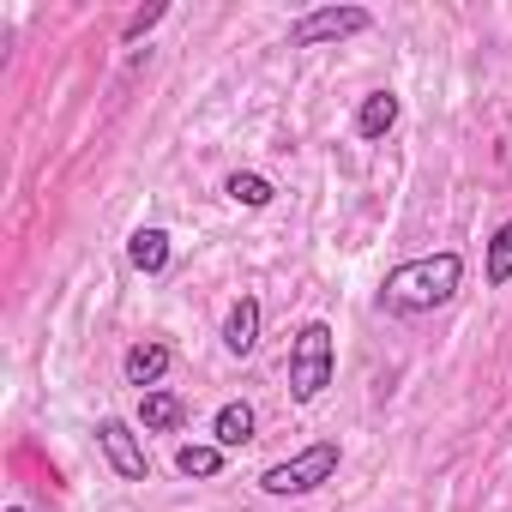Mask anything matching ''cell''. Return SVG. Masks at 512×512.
<instances>
[{"mask_svg":"<svg viewBox=\"0 0 512 512\" xmlns=\"http://www.w3.org/2000/svg\"><path fill=\"white\" fill-rule=\"evenodd\" d=\"M458 284H464V260H458L452 247H440V253H422V260H404V266L386 272L380 308L398 314V320H416V314L446 308V302L458 296Z\"/></svg>","mask_w":512,"mask_h":512,"instance_id":"6da1fadb","label":"cell"},{"mask_svg":"<svg viewBox=\"0 0 512 512\" xmlns=\"http://www.w3.org/2000/svg\"><path fill=\"white\" fill-rule=\"evenodd\" d=\"M338 374V344H332V326L326 320H308L296 338H290V398L296 404H314Z\"/></svg>","mask_w":512,"mask_h":512,"instance_id":"7a4b0ae2","label":"cell"},{"mask_svg":"<svg viewBox=\"0 0 512 512\" xmlns=\"http://www.w3.org/2000/svg\"><path fill=\"white\" fill-rule=\"evenodd\" d=\"M338 458H344L338 440H314L308 452H296V458L260 470V488H266L272 500H302V494H314V488H326V482L338 476Z\"/></svg>","mask_w":512,"mask_h":512,"instance_id":"3957f363","label":"cell"},{"mask_svg":"<svg viewBox=\"0 0 512 512\" xmlns=\"http://www.w3.org/2000/svg\"><path fill=\"white\" fill-rule=\"evenodd\" d=\"M97 446H103V458H109V470H115L121 482H151V452H145V434H139L133 422L103 416V422H97Z\"/></svg>","mask_w":512,"mask_h":512,"instance_id":"277c9868","label":"cell"},{"mask_svg":"<svg viewBox=\"0 0 512 512\" xmlns=\"http://www.w3.org/2000/svg\"><path fill=\"white\" fill-rule=\"evenodd\" d=\"M374 25L368 7H320L308 19L290 25V49H320V43H344V37H362Z\"/></svg>","mask_w":512,"mask_h":512,"instance_id":"5b68a950","label":"cell"},{"mask_svg":"<svg viewBox=\"0 0 512 512\" xmlns=\"http://www.w3.org/2000/svg\"><path fill=\"white\" fill-rule=\"evenodd\" d=\"M169 344L163 338H139L127 356H121V374H127V386H139V392H157V380L169 374Z\"/></svg>","mask_w":512,"mask_h":512,"instance_id":"8992f818","label":"cell"},{"mask_svg":"<svg viewBox=\"0 0 512 512\" xmlns=\"http://www.w3.org/2000/svg\"><path fill=\"white\" fill-rule=\"evenodd\" d=\"M260 320H266V308L253 302V296H241V302L223 314V350H229V356H253V344H260Z\"/></svg>","mask_w":512,"mask_h":512,"instance_id":"52a82bcc","label":"cell"},{"mask_svg":"<svg viewBox=\"0 0 512 512\" xmlns=\"http://www.w3.org/2000/svg\"><path fill=\"white\" fill-rule=\"evenodd\" d=\"M187 422V398H175V392H139V428L145 434H175Z\"/></svg>","mask_w":512,"mask_h":512,"instance_id":"ba28073f","label":"cell"},{"mask_svg":"<svg viewBox=\"0 0 512 512\" xmlns=\"http://www.w3.org/2000/svg\"><path fill=\"white\" fill-rule=\"evenodd\" d=\"M169 229H133V241H127V260H133V272H145V278H157V272H169Z\"/></svg>","mask_w":512,"mask_h":512,"instance_id":"9c48e42d","label":"cell"},{"mask_svg":"<svg viewBox=\"0 0 512 512\" xmlns=\"http://www.w3.org/2000/svg\"><path fill=\"white\" fill-rule=\"evenodd\" d=\"M253 428H260V416H253V404L247 398H229L223 410H217V422H211V434H217V446L229 452V446H247L253 440Z\"/></svg>","mask_w":512,"mask_h":512,"instance_id":"30bf717a","label":"cell"},{"mask_svg":"<svg viewBox=\"0 0 512 512\" xmlns=\"http://www.w3.org/2000/svg\"><path fill=\"white\" fill-rule=\"evenodd\" d=\"M398 127V91H368L362 109H356V133L362 139H386Z\"/></svg>","mask_w":512,"mask_h":512,"instance_id":"8fae6325","label":"cell"},{"mask_svg":"<svg viewBox=\"0 0 512 512\" xmlns=\"http://www.w3.org/2000/svg\"><path fill=\"white\" fill-rule=\"evenodd\" d=\"M223 193H229L235 205H247V211H266V205L278 199V187H272L266 175H253V169H235V175L223 181Z\"/></svg>","mask_w":512,"mask_h":512,"instance_id":"7c38bea8","label":"cell"},{"mask_svg":"<svg viewBox=\"0 0 512 512\" xmlns=\"http://www.w3.org/2000/svg\"><path fill=\"white\" fill-rule=\"evenodd\" d=\"M482 278H488L494 290L512 284V217L494 229V241H488V253H482Z\"/></svg>","mask_w":512,"mask_h":512,"instance_id":"4fadbf2b","label":"cell"},{"mask_svg":"<svg viewBox=\"0 0 512 512\" xmlns=\"http://www.w3.org/2000/svg\"><path fill=\"white\" fill-rule=\"evenodd\" d=\"M175 470L193 476V482H211V476L223 470V446H217V440H211V446H181V452H175Z\"/></svg>","mask_w":512,"mask_h":512,"instance_id":"5bb4252c","label":"cell"},{"mask_svg":"<svg viewBox=\"0 0 512 512\" xmlns=\"http://www.w3.org/2000/svg\"><path fill=\"white\" fill-rule=\"evenodd\" d=\"M163 19H169V7H163V0H151V7H139V13L121 25V43H139V37H145L151 25H163Z\"/></svg>","mask_w":512,"mask_h":512,"instance_id":"9a60e30c","label":"cell"},{"mask_svg":"<svg viewBox=\"0 0 512 512\" xmlns=\"http://www.w3.org/2000/svg\"><path fill=\"white\" fill-rule=\"evenodd\" d=\"M7 512H25V506H7Z\"/></svg>","mask_w":512,"mask_h":512,"instance_id":"2e32d148","label":"cell"}]
</instances>
